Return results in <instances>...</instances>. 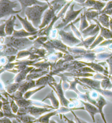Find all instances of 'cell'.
Instances as JSON below:
<instances>
[{
    "instance_id": "cell-1",
    "label": "cell",
    "mask_w": 112,
    "mask_h": 123,
    "mask_svg": "<svg viewBox=\"0 0 112 123\" xmlns=\"http://www.w3.org/2000/svg\"><path fill=\"white\" fill-rule=\"evenodd\" d=\"M17 6L16 1L11 0H0V19L9 15L17 13L19 11H15L14 8Z\"/></svg>"
},
{
    "instance_id": "cell-2",
    "label": "cell",
    "mask_w": 112,
    "mask_h": 123,
    "mask_svg": "<svg viewBox=\"0 0 112 123\" xmlns=\"http://www.w3.org/2000/svg\"><path fill=\"white\" fill-rule=\"evenodd\" d=\"M15 19V17L12 16L8 20L5 21L6 24L5 31L6 35H11L13 33V32H14V26Z\"/></svg>"
},
{
    "instance_id": "cell-3",
    "label": "cell",
    "mask_w": 112,
    "mask_h": 123,
    "mask_svg": "<svg viewBox=\"0 0 112 123\" xmlns=\"http://www.w3.org/2000/svg\"><path fill=\"white\" fill-rule=\"evenodd\" d=\"M20 3H21L22 6V7H23V9L25 7L27 6H30L32 5H34V4H38V5H44V3L41 2H39L37 0H17Z\"/></svg>"
},
{
    "instance_id": "cell-4",
    "label": "cell",
    "mask_w": 112,
    "mask_h": 123,
    "mask_svg": "<svg viewBox=\"0 0 112 123\" xmlns=\"http://www.w3.org/2000/svg\"><path fill=\"white\" fill-rule=\"evenodd\" d=\"M5 23L0 25V37H4L6 36V33L5 31Z\"/></svg>"
},
{
    "instance_id": "cell-5",
    "label": "cell",
    "mask_w": 112,
    "mask_h": 123,
    "mask_svg": "<svg viewBox=\"0 0 112 123\" xmlns=\"http://www.w3.org/2000/svg\"><path fill=\"white\" fill-rule=\"evenodd\" d=\"M0 123H11L10 122L9 119H8L7 118H4L1 119H0Z\"/></svg>"
},
{
    "instance_id": "cell-6",
    "label": "cell",
    "mask_w": 112,
    "mask_h": 123,
    "mask_svg": "<svg viewBox=\"0 0 112 123\" xmlns=\"http://www.w3.org/2000/svg\"><path fill=\"white\" fill-rule=\"evenodd\" d=\"M3 117V114L2 113V112L0 111V118H2V117Z\"/></svg>"
},
{
    "instance_id": "cell-7",
    "label": "cell",
    "mask_w": 112,
    "mask_h": 123,
    "mask_svg": "<svg viewBox=\"0 0 112 123\" xmlns=\"http://www.w3.org/2000/svg\"><path fill=\"white\" fill-rule=\"evenodd\" d=\"M2 105V102H1V101H0V109L1 108Z\"/></svg>"
},
{
    "instance_id": "cell-8",
    "label": "cell",
    "mask_w": 112,
    "mask_h": 123,
    "mask_svg": "<svg viewBox=\"0 0 112 123\" xmlns=\"http://www.w3.org/2000/svg\"><path fill=\"white\" fill-rule=\"evenodd\" d=\"M44 1H49V0H44Z\"/></svg>"
},
{
    "instance_id": "cell-9",
    "label": "cell",
    "mask_w": 112,
    "mask_h": 123,
    "mask_svg": "<svg viewBox=\"0 0 112 123\" xmlns=\"http://www.w3.org/2000/svg\"><path fill=\"white\" fill-rule=\"evenodd\" d=\"M105 1H108V0H105Z\"/></svg>"
}]
</instances>
